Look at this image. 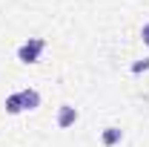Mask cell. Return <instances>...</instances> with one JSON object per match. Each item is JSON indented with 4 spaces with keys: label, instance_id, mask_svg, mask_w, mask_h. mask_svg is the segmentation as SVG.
Listing matches in <instances>:
<instances>
[{
    "label": "cell",
    "instance_id": "obj_1",
    "mask_svg": "<svg viewBox=\"0 0 149 147\" xmlns=\"http://www.w3.org/2000/svg\"><path fill=\"white\" fill-rule=\"evenodd\" d=\"M43 49H46V40L43 37H29L26 43L17 46V61L20 64H37V58H40Z\"/></svg>",
    "mask_w": 149,
    "mask_h": 147
},
{
    "label": "cell",
    "instance_id": "obj_2",
    "mask_svg": "<svg viewBox=\"0 0 149 147\" xmlns=\"http://www.w3.org/2000/svg\"><path fill=\"white\" fill-rule=\"evenodd\" d=\"M74 121H77V110H74L72 104H63V107L57 110V127L66 130V127H72Z\"/></svg>",
    "mask_w": 149,
    "mask_h": 147
},
{
    "label": "cell",
    "instance_id": "obj_3",
    "mask_svg": "<svg viewBox=\"0 0 149 147\" xmlns=\"http://www.w3.org/2000/svg\"><path fill=\"white\" fill-rule=\"evenodd\" d=\"M20 101H23V110H37L40 107V92L26 87V90H20Z\"/></svg>",
    "mask_w": 149,
    "mask_h": 147
},
{
    "label": "cell",
    "instance_id": "obj_4",
    "mask_svg": "<svg viewBox=\"0 0 149 147\" xmlns=\"http://www.w3.org/2000/svg\"><path fill=\"white\" fill-rule=\"evenodd\" d=\"M120 139H123V130H120V127H106L103 133H100V141H103L106 147L120 144Z\"/></svg>",
    "mask_w": 149,
    "mask_h": 147
},
{
    "label": "cell",
    "instance_id": "obj_5",
    "mask_svg": "<svg viewBox=\"0 0 149 147\" xmlns=\"http://www.w3.org/2000/svg\"><path fill=\"white\" fill-rule=\"evenodd\" d=\"M6 112H9V115H20V112H23L20 92H15V95H9V98H6Z\"/></svg>",
    "mask_w": 149,
    "mask_h": 147
},
{
    "label": "cell",
    "instance_id": "obj_6",
    "mask_svg": "<svg viewBox=\"0 0 149 147\" xmlns=\"http://www.w3.org/2000/svg\"><path fill=\"white\" fill-rule=\"evenodd\" d=\"M143 69H149V58L138 61V64H132V72H143Z\"/></svg>",
    "mask_w": 149,
    "mask_h": 147
},
{
    "label": "cell",
    "instance_id": "obj_7",
    "mask_svg": "<svg viewBox=\"0 0 149 147\" xmlns=\"http://www.w3.org/2000/svg\"><path fill=\"white\" fill-rule=\"evenodd\" d=\"M141 37H143V43L149 46V23H143V29H141Z\"/></svg>",
    "mask_w": 149,
    "mask_h": 147
}]
</instances>
